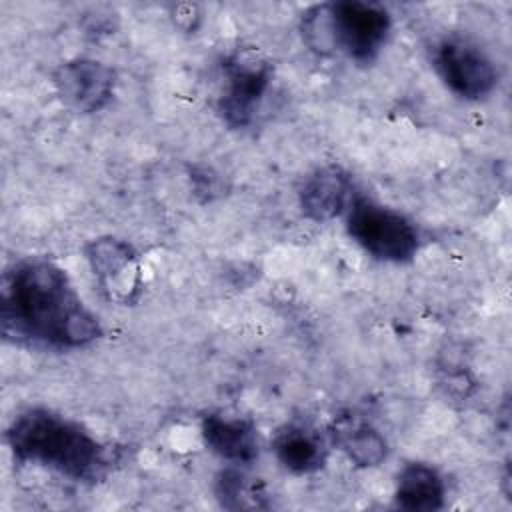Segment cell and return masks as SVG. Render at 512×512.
<instances>
[{"label":"cell","mask_w":512,"mask_h":512,"mask_svg":"<svg viewBox=\"0 0 512 512\" xmlns=\"http://www.w3.org/2000/svg\"><path fill=\"white\" fill-rule=\"evenodd\" d=\"M2 330L6 338L48 348H80L102 332L66 272L48 260L18 262L4 274Z\"/></svg>","instance_id":"6da1fadb"},{"label":"cell","mask_w":512,"mask_h":512,"mask_svg":"<svg viewBox=\"0 0 512 512\" xmlns=\"http://www.w3.org/2000/svg\"><path fill=\"white\" fill-rule=\"evenodd\" d=\"M6 442L20 462L50 468L70 480H96L108 466L106 448L80 424L44 408L22 412Z\"/></svg>","instance_id":"7a4b0ae2"},{"label":"cell","mask_w":512,"mask_h":512,"mask_svg":"<svg viewBox=\"0 0 512 512\" xmlns=\"http://www.w3.org/2000/svg\"><path fill=\"white\" fill-rule=\"evenodd\" d=\"M390 14L374 2L318 4L302 14V38L318 54L344 52L356 62L372 60L390 32Z\"/></svg>","instance_id":"3957f363"},{"label":"cell","mask_w":512,"mask_h":512,"mask_svg":"<svg viewBox=\"0 0 512 512\" xmlns=\"http://www.w3.org/2000/svg\"><path fill=\"white\" fill-rule=\"evenodd\" d=\"M348 234L370 256L384 262H408L418 250V230L400 212L358 198L348 212Z\"/></svg>","instance_id":"277c9868"},{"label":"cell","mask_w":512,"mask_h":512,"mask_svg":"<svg viewBox=\"0 0 512 512\" xmlns=\"http://www.w3.org/2000/svg\"><path fill=\"white\" fill-rule=\"evenodd\" d=\"M434 68L442 82L466 100L488 96L498 82L492 60L464 38H444L434 50Z\"/></svg>","instance_id":"5b68a950"},{"label":"cell","mask_w":512,"mask_h":512,"mask_svg":"<svg viewBox=\"0 0 512 512\" xmlns=\"http://www.w3.org/2000/svg\"><path fill=\"white\" fill-rule=\"evenodd\" d=\"M224 68L228 88L220 98L218 110L230 126H246L270 84L272 68L266 60L252 54H234Z\"/></svg>","instance_id":"8992f818"},{"label":"cell","mask_w":512,"mask_h":512,"mask_svg":"<svg viewBox=\"0 0 512 512\" xmlns=\"http://www.w3.org/2000/svg\"><path fill=\"white\" fill-rule=\"evenodd\" d=\"M86 260L108 300L130 304L140 292V266L130 244L118 238H98L86 244Z\"/></svg>","instance_id":"52a82bcc"},{"label":"cell","mask_w":512,"mask_h":512,"mask_svg":"<svg viewBox=\"0 0 512 512\" xmlns=\"http://www.w3.org/2000/svg\"><path fill=\"white\" fill-rule=\"evenodd\" d=\"M58 96L76 112L90 114L106 106L114 92V70L90 58L64 62L54 72Z\"/></svg>","instance_id":"ba28073f"},{"label":"cell","mask_w":512,"mask_h":512,"mask_svg":"<svg viewBox=\"0 0 512 512\" xmlns=\"http://www.w3.org/2000/svg\"><path fill=\"white\" fill-rule=\"evenodd\" d=\"M350 196V176L338 166H324L304 180L300 190V206L308 218L324 222L344 212Z\"/></svg>","instance_id":"9c48e42d"},{"label":"cell","mask_w":512,"mask_h":512,"mask_svg":"<svg viewBox=\"0 0 512 512\" xmlns=\"http://www.w3.org/2000/svg\"><path fill=\"white\" fill-rule=\"evenodd\" d=\"M202 438L214 454L234 464H250L258 456L256 430L242 418L210 414L202 420Z\"/></svg>","instance_id":"30bf717a"},{"label":"cell","mask_w":512,"mask_h":512,"mask_svg":"<svg viewBox=\"0 0 512 512\" xmlns=\"http://www.w3.org/2000/svg\"><path fill=\"white\" fill-rule=\"evenodd\" d=\"M444 496V480L432 466L410 462L400 470L394 492L398 508L412 512L440 510L444 506Z\"/></svg>","instance_id":"8fae6325"},{"label":"cell","mask_w":512,"mask_h":512,"mask_svg":"<svg viewBox=\"0 0 512 512\" xmlns=\"http://www.w3.org/2000/svg\"><path fill=\"white\" fill-rule=\"evenodd\" d=\"M280 464L294 474H308L324 466L326 446L318 432L304 426H286L274 438Z\"/></svg>","instance_id":"7c38bea8"},{"label":"cell","mask_w":512,"mask_h":512,"mask_svg":"<svg viewBox=\"0 0 512 512\" xmlns=\"http://www.w3.org/2000/svg\"><path fill=\"white\" fill-rule=\"evenodd\" d=\"M334 436L348 458L358 466H376L386 458L384 438L364 422H352L346 418L336 426Z\"/></svg>","instance_id":"4fadbf2b"},{"label":"cell","mask_w":512,"mask_h":512,"mask_svg":"<svg viewBox=\"0 0 512 512\" xmlns=\"http://www.w3.org/2000/svg\"><path fill=\"white\" fill-rule=\"evenodd\" d=\"M216 498L224 508L244 510V508H266L264 492L256 480L244 476L236 468H226L216 478Z\"/></svg>","instance_id":"5bb4252c"}]
</instances>
